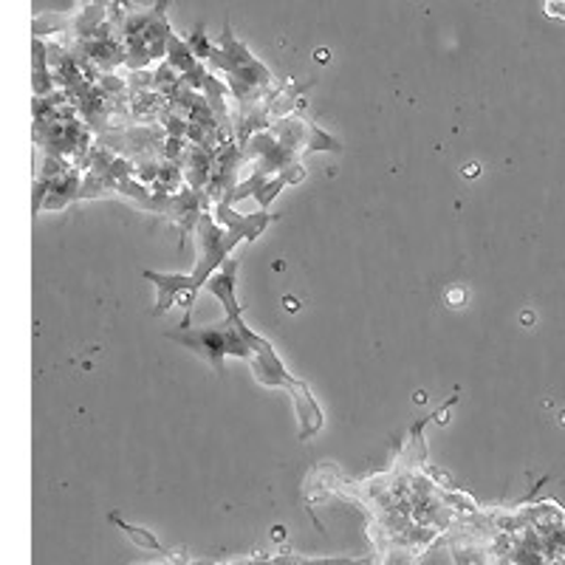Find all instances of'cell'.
I'll use <instances>...</instances> for the list:
<instances>
[{"instance_id":"cell-1","label":"cell","mask_w":565,"mask_h":565,"mask_svg":"<svg viewBox=\"0 0 565 565\" xmlns=\"http://www.w3.org/2000/svg\"><path fill=\"white\" fill-rule=\"evenodd\" d=\"M272 215L258 212V215H240L232 210L229 198L215 201L212 212L207 210L196 226V244H198V263L190 274H158L144 272V278L153 280L158 297L156 311L164 314L170 306L181 303L185 306V322L181 328H190V314L196 306V294L210 283V278L226 263L229 252L240 240H255L260 232L269 226Z\"/></svg>"},{"instance_id":"cell-2","label":"cell","mask_w":565,"mask_h":565,"mask_svg":"<svg viewBox=\"0 0 565 565\" xmlns=\"http://www.w3.org/2000/svg\"><path fill=\"white\" fill-rule=\"evenodd\" d=\"M545 14L565 21V0H545Z\"/></svg>"}]
</instances>
